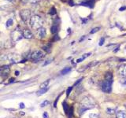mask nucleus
<instances>
[{"instance_id": "f257e3e1", "label": "nucleus", "mask_w": 126, "mask_h": 118, "mask_svg": "<svg viewBox=\"0 0 126 118\" xmlns=\"http://www.w3.org/2000/svg\"><path fill=\"white\" fill-rule=\"evenodd\" d=\"M113 84V75L112 72H106L105 75V79L102 84V90L106 93H110L112 91Z\"/></svg>"}, {"instance_id": "f03ea898", "label": "nucleus", "mask_w": 126, "mask_h": 118, "mask_svg": "<svg viewBox=\"0 0 126 118\" xmlns=\"http://www.w3.org/2000/svg\"><path fill=\"white\" fill-rule=\"evenodd\" d=\"M29 24L32 29L38 30V29H39L40 28L43 27V19L41 18L40 16L33 15L32 17H31V18H30Z\"/></svg>"}, {"instance_id": "7ed1b4c3", "label": "nucleus", "mask_w": 126, "mask_h": 118, "mask_svg": "<svg viewBox=\"0 0 126 118\" xmlns=\"http://www.w3.org/2000/svg\"><path fill=\"white\" fill-rule=\"evenodd\" d=\"M94 104L92 99H91L89 98H84L83 101L81 102V104L80 106V113H84L85 110H90L91 108H94Z\"/></svg>"}, {"instance_id": "20e7f679", "label": "nucleus", "mask_w": 126, "mask_h": 118, "mask_svg": "<svg viewBox=\"0 0 126 118\" xmlns=\"http://www.w3.org/2000/svg\"><path fill=\"white\" fill-rule=\"evenodd\" d=\"M44 57H45V54H44L42 50H35L31 55V60L34 62H37L43 59Z\"/></svg>"}, {"instance_id": "39448f33", "label": "nucleus", "mask_w": 126, "mask_h": 118, "mask_svg": "<svg viewBox=\"0 0 126 118\" xmlns=\"http://www.w3.org/2000/svg\"><path fill=\"white\" fill-rule=\"evenodd\" d=\"M10 36L13 42H17V41L21 40L23 38V32L19 28H16L11 32Z\"/></svg>"}, {"instance_id": "423d86ee", "label": "nucleus", "mask_w": 126, "mask_h": 118, "mask_svg": "<svg viewBox=\"0 0 126 118\" xmlns=\"http://www.w3.org/2000/svg\"><path fill=\"white\" fill-rule=\"evenodd\" d=\"M20 16L22 21L26 22L28 20H30L31 18V11L29 9H22L20 12Z\"/></svg>"}, {"instance_id": "0eeeda50", "label": "nucleus", "mask_w": 126, "mask_h": 118, "mask_svg": "<svg viewBox=\"0 0 126 118\" xmlns=\"http://www.w3.org/2000/svg\"><path fill=\"white\" fill-rule=\"evenodd\" d=\"M37 31V36L39 39H43L44 37L46 36V35H47V31H46V28H40L39 29H38L36 30Z\"/></svg>"}, {"instance_id": "6e6552de", "label": "nucleus", "mask_w": 126, "mask_h": 118, "mask_svg": "<svg viewBox=\"0 0 126 118\" xmlns=\"http://www.w3.org/2000/svg\"><path fill=\"white\" fill-rule=\"evenodd\" d=\"M22 32H23V37H24L25 39H30L33 37V34L29 29H24Z\"/></svg>"}, {"instance_id": "1a4fd4ad", "label": "nucleus", "mask_w": 126, "mask_h": 118, "mask_svg": "<svg viewBox=\"0 0 126 118\" xmlns=\"http://www.w3.org/2000/svg\"><path fill=\"white\" fill-rule=\"evenodd\" d=\"M118 72L119 74L122 76H126V64H124V65H121L119 67L118 69Z\"/></svg>"}, {"instance_id": "9d476101", "label": "nucleus", "mask_w": 126, "mask_h": 118, "mask_svg": "<svg viewBox=\"0 0 126 118\" xmlns=\"http://www.w3.org/2000/svg\"><path fill=\"white\" fill-rule=\"evenodd\" d=\"M116 117H117V118H126V113L125 111L119 110L117 112Z\"/></svg>"}, {"instance_id": "9b49d317", "label": "nucleus", "mask_w": 126, "mask_h": 118, "mask_svg": "<svg viewBox=\"0 0 126 118\" xmlns=\"http://www.w3.org/2000/svg\"><path fill=\"white\" fill-rule=\"evenodd\" d=\"M48 89L49 87H46V88H42V89H40V90H39L37 91V93L36 94L38 95V96H41V95H43L44 93H46V92L48 91Z\"/></svg>"}, {"instance_id": "f8f14e48", "label": "nucleus", "mask_w": 126, "mask_h": 118, "mask_svg": "<svg viewBox=\"0 0 126 118\" xmlns=\"http://www.w3.org/2000/svg\"><path fill=\"white\" fill-rule=\"evenodd\" d=\"M71 71V68L69 67H66V68L63 69L62 71H61V74L62 75H65V74H68V73Z\"/></svg>"}, {"instance_id": "ddd939ff", "label": "nucleus", "mask_w": 126, "mask_h": 118, "mask_svg": "<svg viewBox=\"0 0 126 118\" xmlns=\"http://www.w3.org/2000/svg\"><path fill=\"white\" fill-rule=\"evenodd\" d=\"M9 67H7V66H6V67H4V68H2V71H1V73H0V74H5V75H6V74H8L9 73Z\"/></svg>"}, {"instance_id": "4468645a", "label": "nucleus", "mask_w": 126, "mask_h": 118, "mask_svg": "<svg viewBox=\"0 0 126 118\" xmlns=\"http://www.w3.org/2000/svg\"><path fill=\"white\" fill-rule=\"evenodd\" d=\"M120 84L126 88V76H122L121 79H120Z\"/></svg>"}, {"instance_id": "2eb2a0df", "label": "nucleus", "mask_w": 126, "mask_h": 118, "mask_svg": "<svg viewBox=\"0 0 126 118\" xmlns=\"http://www.w3.org/2000/svg\"><path fill=\"white\" fill-rule=\"evenodd\" d=\"M49 83H50V79H47V81L43 82V84L40 85V89H42V88H46V87H48V84H49Z\"/></svg>"}, {"instance_id": "dca6fc26", "label": "nucleus", "mask_w": 126, "mask_h": 118, "mask_svg": "<svg viewBox=\"0 0 126 118\" xmlns=\"http://www.w3.org/2000/svg\"><path fill=\"white\" fill-rule=\"evenodd\" d=\"M62 106H63V109H64L65 113L66 114H68V113H69V107H68L67 103H66L65 102H64L62 103Z\"/></svg>"}, {"instance_id": "f3484780", "label": "nucleus", "mask_w": 126, "mask_h": 118, "mask_svg": "<svg viewBox=\"0 0 126 118\" xmlns=\"http://www.w3.org/2000/svg\"><path fill=\"white\" fill-rule=\"evenodd\" d=\"M13 24H14V21H13L12 19H8V21H6V28H9V27H11Z\"/></svg>"}, {"instance_id": "a211bd4d", "label": "nucleus", "mask_w": 126, "mask_h": 118, "mask_svg": "<svg viewBox=\"0 0 126 118\" xmlns=\"http://www.w3.org/2000/svg\"><path fill=\"white\" fill-rule=\"evenodd\" d=\"M58 28L57 25H53V26L51 27V32L53 34H56L57 32H58Z\"/></svg>"}, {"instance_id": "6ab92c4d", "label": "nucleus", "mask_w": 126, "mask_h": 118, "mask_svg": "<svg viewBox=\"0 0 126 118\" xmlns=\"http://www.w3.org/2000/svg\"><path fill=\"white\" fill-rule=\"evenodd\" d=\"M98 63H99V62H91L90 64H88V65H87V66H85V69L89 68V67H91V66H94V65H96Z\"/></svg>"}, {"instance_id": "aec40b11", "label": "nucleus", "mask_w": 126, "mask_h": 118, "mask_svg": "<svg viewBox=\"0 0 126 118\" xmlns=\"http://www.w3.org/2000/svg\"><path fill=\"white\" fill-rule=\"evenodd\" d=\"M100 29V28L99 27H96V28H94L93 29H91V31H90V33L91 34H94V33H95L97 32V31H99Z\"/></svg>"}, {"instance_id": "412c9836", "label": "nucleus", "mask_w": 126, "mask_h": 118, "mask_svg": "<svg viewBox=\"0 0 126 118\" xmlns=\"http://www.w3.org/2000/svg\"><path fill=\"white\" fill-rule=\"evenodd\" d=\"M106 113L108 114H113L115 113V110L114 109H110V108H108V109L106 110Z\"/></svg>"}, {"instance_id": "4be33fe9", "label": "nucleus", "mask_w": 126, "mask_h": 118, "mask_svg": "<svg viewBox=\"0 0 126 118\" xmlns=\"http://www.w3.org/2000/svg\"><path fill=\"white\" fill-rule=\"evenodd\" d=\"M49 103H50V102H49V101L45 100V101H43L42 103H41L40 106H41V107H44V106H48Z\"/></svg>"}, {"instance_id": "5701e85b", "label": "nucleus", "mask_w": 126, "mask_h": 118, "mask_svg": "<svg viewBox=\"0 0 126 118\" xmlns=\"http://www.w3.org/2000/svg\"><path fill=\"white\" fill-rule=\"evenodd\" d=\"M72 88H73V87H69L67 89V91H66V95H67V96H69V94H70V92H71L72 90Z\"/></svg>"}, {"instance_id": "b1692460", "label": "nucleus", "mask_w": 126, "mask_h": 118, "mask_svg": "<svg viewBox=\"0 0 126 118\" xmlns=\"http://www.w3.org/2000/svg\"><path fill=\"white\" fill-rule=\"evenodd\" d=\"M89 118H99V117L95 113H91L89 114Z\"/></svg>"}, {"instance_id": "393cba45", "label": "nucleus", "mask_w": 126, "mask_h": 118, "mask_svg": "<svg viewBox=\"0 0 126 118\" xmlns=\"http://www.w3.org/2000/svg\"><path fill=\"white\" fill-rule=\"evenodd\" d=\"M40 1V0H28V2H29L30 3H32V4H36V3L39 2Z\"/></svg>"}, {"instance_id": "a878e982", "label": "nucleus", "mask_w": 126, "mask_h": 118, "mask_svg": "<svg viewBox=\"0 0 126 118\" xmlns=\"http://www.w3.org/2000/svg\"><path fill=\"white\" fill-rule=\"evenodd\" d=\"M91 55V53H87V54H84V55H83V57H82V58H83V60H84L85 58H87V57H89Z\"/></svg>"}, {"instance_id": "bb28decb", "label": "nucleus", "mask_w": 126, "mask_h": 118, "mask_svg": "<svg viewBox=\"0 0 126 118\" xmlns=\"http://www.w3.org/2000/svg\"><path fill=\"white\" fill-rule=\"evenodd\" d=\"M69 113H68L69 117H71L72 115V112H73V109H72V108H71V109L69 110Z\"/></svg>"}, {"instance_id": "cd10ccee", "label": "nucleus", "mask_w": 126, "mask_h": 118, "mask_svg": "<svg viewBox=\"0 0 126 118\" xmlns=\"http://www.w3.org/2000/svg\"><path fill=\"white\" fill-rule=\"evenodd\" d=\"M104 41H105V39H104V38H101V39L99 41V46L102 45V44L104 43Z\"/></svg>"}, {"instance_id": "c85d7f7f", "label": "nucleus", "mask_w": 126, "mask_h": 118, "mask_svg": "<svg viewBox=\"0 0 126 118\" xmlns=\"http://www.w3.org/2000/svg\"><path fill=\"white\" fill-rule=\"evenodd\" d=\"M43 118H49V115H48V113H47V112L43 113Z\"/></svg>"}, {"instance_id": "c756f323", "label": "nucleus", "mask_w": 126, "mask_h": 118, "mask_svg": "<svg viewBox=\"0 0 126 118\" xmlns=\"http://www.w3.org/2000/svg\"><path fill=\"white\" fill-rule=\"evenodd\" d=\"M82 79H83V77H82V78H80V79H78V80H77V82H76V83H75V84H74V86H76V85H77V84H79V83H80V82H81V80H82Z\"/></svg>"}, {"instance_id": "7c9ffc66", "label": "nucleus", "mask_w": 126, "mask_h": 118, "mask_svg": "<svg viewBox=\"0 0 126 118\" xmlns=\"http://www.w3.org/2000/svg\"><path fill=\"white\" fill-rule=\"evenodd\" d=\"M51 11H52V12H50V14H56L55 9V8H52V9H51Z\"/></svg>"}, {"instance_id": "2f4dec72", "label": "nucleus", "mask_w": 126, "mask_h": 118, "mask_svg": "<svg viewBox=\"0 0 126 118\" xmlns=\"http://www.w3.org/2000/svg\"><path fill=\"white\" fill-rule=\"evenodd\" d=\"M50 61H51V60H48V61H47V62H45V63H44V64H43V66H45V65H47V64H50Z\"/></svg>"}, {"instance_id": "473e14b6", "label": "nucleus", "mask_w": 126, "mask_h": 118, "mask_svg": "<svg viewBox=\"0 0 126 118\" xmlns=\"http://www.w3.org/2000/svg\"><path fill=\"white\" fill-rule=\"evenodd\" d=\"M19 106H20V108H21V109H23V108H24V103H20V105H19Z\"/></svg>"}, {"instance_id": "72a5a7b5", "label": "nucleus", "mask_w": 126, "mask_h": 118, "mask_svg": "<svg viewBox=\"0 0 126 118\" xmlns=\"http://www.w3.org/2000/svg\"><path fill=\"white\" fill-rule=\"evenodd\" d=\"M58 98H57V99L55 100V103H54V106H55V107L57 106V102H58Z\"/></svg>"}, {"instance_id": "f704fd0d", "label": "nucleus", "mask_w": 126, "mask_h": 118, "mask_svg": "<svg viewBox=\"0 0 126 118\" xmlns=\"http://www.w3.org/2000/svg\"><path fill=\"white\" fill-rule=\"evenodd\" d=\"M126 9V6H122V7L120 8V11H122L123 9Z\"/></svg>"}, {"instance_id": "c9c22d12", "label": "nucleus", "mask_w": 126, "mask_h": 118, "mask_svg": "<svg viewBox=\"0 0 126 118\" xmlns=\"http://www.w3.org/2000/svg\"><path fill=\"white\" fill-rule=\"evenodd\" d=\"M82 61H83V58H80V59H77V62H81Z\"/></svg>"}, {"instance_id": "e433bc0d", "label": "nucleus", "mask_w": 126, "mask_h": 118, "mask_svg": "<svg viewBox=\"0 0 126 118\" xmlns=\"http://www.w3.org/2000/svg\"><path fill=\"white\" fill-rule=\"evenodd\" d=\"M119 48H120V46H118V47L116 48V50H114V52H117V50H119Z\"/></svg>"}, {"instance_id": "4c0bfd02", "label": "nucleus", "mask_w": 126, "mask_h": 118, "mask_svg": "<svg viewBox=\"0 0 126 118\" xmlns=\"http://www.w3.org/2000/svg\"><path fill=\"white\" fill-rule=\"evenodd\" d=\"M6 1H8V2H14L15 0H6Z\"/></svg>"}, {"instance_id": "58836bf2", "label": "nucleus", "mask_w": 126, "mask_h": 118, "mask_svg": "<svg viewBox=\"0 0 126 118\" xmlns=\"http://www.w3.org/2000/svg\"><path fill=\"white\" fill-rule=\"evenodd\" d=\"M16 75H17V76L19 75V72L18 71H16Z\"/></svg>"}, {"instance_id": "ea45409f", "label": "nucleus", "mask_w": 126, "mask_h": 118, "mask_svg": "<svg viewBox=\"0 0 126 118\" xmlns=\"http://www.w3.org/2000/svg\"><path fill=\"white\" fill-rule=\"evenodd\" d=\"M13 81H14V79H10V83H12Z\"/></svg>"}, {"instance_id": "a19ab883", "label": "nucleus", "mask_w": 126, "mask_h": 118, "mask_svg": "<svg viewBox=\"0 0 126 118\" xmlns=\"http://www.w3.org/2000/svg\"><path fill=\"white\" fill-rule=\"evenodd\" d=\"M2 46V43L1 42H0V47H1Z\"/></svg>"}, {"instance_id": "79ce46f5", "label": "nucleus", "mask_w": 126, "mask_h": 118, "mask_svg": "<svg viewBox=\"0 0 126 118\" xmlns=\"http://www.w3.org/2000/svg\"><path fill=\"white\" fill-rule=\"evenodd\" d=\"M1 71H2V69L0 68V73H1Z\"/></svg>"}]
</instances>
